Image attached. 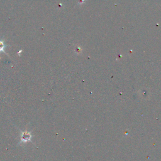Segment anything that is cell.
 Wrapping results in <instances>:
<instances>
[{
	"label": "cell",
	"instance_id": "1",
	"mask_svg": "<svg viewBox=\"0 0 161 161\" xmlns=\"http://www.w3.org/2000/svg\"><path fill=\"white\" fill-rule=\"evenodd\" d=\"M31 137V136L30 133H28V132H23V133L22 134L21 140H22V142H28L29 140H30Z\"/></svg>",
	"mask_w": 161,
	"mask_h": 161
},
{
	"label": "cell",
	"instance_id": "2",
	"mask_svg": "<svg viewBox=\"0 0 161 161\" xmlns=\"http://www.w3.org/2000/svg\"><path fill=\"white\" fill-rule=\"evenodd\" d=\"M6 46H7V45L4 44V41L0 40V52H3V53L6 54V52L4 51V49H5V47H6Z\"/></svg>",
	"mask_w": 161,
	"mask_h": 161
}]
</instances>
